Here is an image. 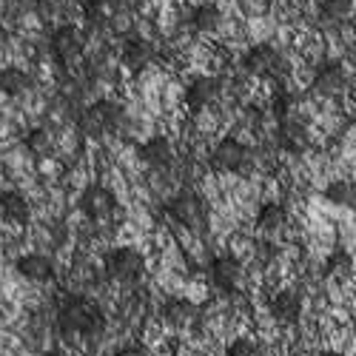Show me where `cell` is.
Instances as JSON below:
<instances>
[{"label": "cell", "instance_id": "8992f818", "mask_svg": "<svg viewBox=\"0 0 356 356\" xmlns=\"http://www.w3.org/2000/svg\"><path fill=\"white\" fill-rule=\"evenodd\" d=\"M51 54H54V60L66 66V63H74L77 57L83 54V46H86V38L80 29L74 26H60V29H54V35H51Z\"/></svg>", "mask_w": 356, "mask_h": 356}, {"label": "cell", "instance_id": "7c38bea8", "mask_svg": "<svg viewBox=\"0 0 356 356\" xmlns=\"http://www.w3.org/2000/svg\"><path fill=\"white\" fill-rule=\"evenodd\" d=\"M217 97H220V80H217V77H197V80H191L188 88H186V106H188L191 111L209 108Z\"/></svg>", "mask_w": 356, "mask_h": 356}, {"label": "cell", "instance_id": "e0dca14e", "mask_svg": "<svg viewBox=\"0 0 356 356\" xmlns=\"http://www.w3.org/2000/svg\"><path fill=\"white\" fill-rule=\"evenodd\" d=\"M0 214L15 225H26L29 217H32V209H29V202L20 191H3L0 194Z\"/></svg>", "mask_w": 356, "mask_h": 356}, {"label": "cell", "instance_id": "7a4b0ae2", "mask_svg": "<svg viewBox=\"0 0 356 356\" xmlns=\"http://www.w3.org/2000/svg\"><path fill=\"white\" fill-rule=\"evenodd\" d=\"M145 268V259L137 248L123 245V248H111L103 259V271L111 282H120V285H134L143 277Z\"/></svg>", "mask_w": 356, "mask_h": 356}, {"label": "cell", "instance_id": "603a6c76", "mask_svg": "<svg viewBox=\"0 0 356 356\" xmlns=\"http://www.w3.org/2000/svg\"><path fill=\"white\" fill-rule=\"evenodd\" d=\"M350 12H353V0H322L319 3V20L325 23H339L350 17Z\"/></svg>", "mask_w": 356, "mask_h": 356}, {"label": "cell", "instance_id": "9a60e30c", "mask_svg": "<svg viewBox=\"0 0 356 356\" xmlns=\"http://www.w3.org/2000/svg\"><path fill=\"white\" fill-rule=\"evenodd\" d=\"M140 160L152 168H168L174 160V148L165 137H152L140 145Z\"/></svg>", "mask_w": 356, "mask_h": 356}, {"label": "cell", "instance_id": "4dcf8cb0", "mask_svg": "<svg viewBox=\"0 0 356 356\" xmlns=\"http://www.w3.org/2000/svg\"><path fill=\"white\" fill-rule=\"evenodd\" d=\"M40 356H66V353H63V350H57V348H54V350H46V353H40Z\"/></svg>", "mask_w": 356, "mask_h": 356}, {"label": "cell", "instance_id": "4316f807", "mask_svg": "<svg viewBox=\"0 0 356 356\" xmlns=\"http://www.w3.org/2000/svg\"><path fill=\"white\" fill-rule=\"evenodd\" d=\"M291 106H293V97L280 88V92L274 95V100H271V108H274V114H277V120H280V123H282V120H288Z\"/></svg>", "mask_w": 356, "mask_h": 356}, {"label": "cell", "instance_id": "f1b7e54d", "mask_svg": "<svg viewBox=\"0 0 356 356\" xmlns=\"http://www.w3.org/2000/svg\"><path fill=\"white\" fill-rule=\"evenodd\" d=\"M20 6H26V9H38L40 6V0H17Z\"/></svg>", "mask_w": 356, "mask_h": 356}, {"label": "cell", "instance_id": "83f0119b", "mask_svg": "<svg viewBox=\"0 0 356 356\" xmlns=\"http://www.w3.org/2000/svg\"><path fill=\"white\" fill-rule=\"evenodd\" d=\"M114 356H148V350L143 348V345H126V348H120Z\"/></svg>", "mask_w": 356, "mask_h": 356}, {"label": "cell", "instance_id": "9c48e42d", "mask_svg": "<svg viewBox=\"0 0 356 356\" xmlns=\"http://www.w3.org/2000/svg\"><path fill=\"white\" fill-rule=\"evenodd\" d=\"M271 316L280 322V325H296L302 316V293L293 291V288H285V291H277L271 296Z\"/></svg>", "mask_w": 356, "mask_h": 356}, {"label": "cell", "instance_id": "7402d4cb", "mask_svg": "<svg viewBox=\"0 0 356 356\" xmlns=\"http://www.w3.org/2000/svg\"><path fill=\"white\" fill-rule=\"evenodd\" d=\"M322 197L328 202H334V205H345V209H353V202H356V191H353L350 180H331L328 186H325Z\"/></svg>", "mask_w": 356, "mask_h": 356}, {"label": "cell", "instance_id": "d6986e66", "mask_svg": "<svg viewBox=\"0 0 356 356\" xmlns=\"http://www.w3.org/2000/svg\"><path fill=\"white\" fill-rule=\"evenodd\" d=\"M29 86H32V77H29L23 69H17V66L0 69V92H3L6 97H20Z\"/></svg>", "mask_w": 356, "mask_h": 356}, {"label": "cell", "instance_id": "ba28073f", "mask_svg": "<svg viewBox=\"0 0 356 356\" xmlns=\"http://www.w3.org/2000/svg\"><path fill=\"white\" fill-rule=\"evenodd\" d=\"M243 66H245V72L259 74V77L277 74V69L282 66V54H280L271 43H257V46H251V49L245 51Z\"/></svg>", "mask_w": 356, "mask_h": 356}, {"label": "cell", "instance_id": "8fae6325", "mask_svg": "<svg viewBox=\"0 0 356 356\" xmlns=\"http://www.w3.org/2000/svg\"><path fill=\"white\" fill-rule=\"evenodd\" d=\"M311 88L319 95V97H337L342 88H345V69L339 60H328V63H322L314 74V83Z\"/></svg>", "mask_w": 356, "mask_h": 356}, {"label": "cell", "instance_id": "44dd1931", "mask_svg": "<svg viewBox=\"0 0 356 356\" xmlns=\"http://www.w3.org/2000/svg\"><path fill=\"white\" fill-rule=\"evenodd\" d=\"M220 20H222V12H220L217 3H200L191 12V26L197 29V32H202V35L214 32V29L220 26Z\"/></svg>", "mask_w": 356, "mask_h": 356}, {"label": "cell", "instance_id": "f546056e", "mask_svg": "<svg viewBox=\"0 0 356 356\" xmlns=\"http://www.w3.org/2000/svg\"><path fill=\"white\" fill-rule=\"evenodd\" d=\"M314 356H345V353H339V350H319V353H314Z\"/></svg>", "mask_w": 356, "mask_h": 356}, {"label": "cell", "instance_id": "5bb4252c", "mask_svg": "<svg viewBox=\"0 0 356 356\" xmlns=\"http://www.w3.org/2000/svg\"><path fill=\"white\" fill-rule=\"evenodd\" d=\"M17 274L29 282H49L54 277V262L46 254H23L17 259Z\"/></svg>", "mask_w": 356, "mask_h": 356}, {"label": "cell", "instance_id": "484cf974", "mask_svg": "<svg viewBox=\"0 0 356 356\" xmlns=\"http://www.w3.org/2000/svg\"><path fill=\"white\" fill-rule=\"evenodd\" d=\"M222 356H259V345L251 337H240V339H231L228 342V348H225Z\"/></svg>", "mask_w": 356, "mask_h": 356}, {"label": "cell", "instance_id": "ffe728a7", "mask_svg": "<svg viewBox=\"0 0 356 356\" xmlns=\"http://www.w3.org/2000/svg\"><path fill=\"white\" fill-rule=\"evenodd\" d=\"M285 222H288V211H285L282 202H265L262 209H259V214H257V225L262 231H268V234L282 231Z\"/></svg>", "mask_w": 356, "mask_h": 356}, {"label": "cell", "instance_id": "cb8c5ba5", "mask_svg": "<svg viewBox=\"0 0 356 356\" xmlns=\"http://www.w3.org/2000/svg\"><path fill=\"white\" fill-rule=\"evenodd\" d=\"M26 148L35 157H46L51 152V134L46 129H32V131L26 134Z\"/></svg>", "mask_w": 356, "mask_h": 356}, {"label": "cell", "instance_id": "3957f363", "mask_svg": "<svg viewBox=\"0 0 356 356\" xmlns=\"http://www.w3.org/2000/svg\"><path fill=\"white\" fill-rule=\"evenodd\" d=\"M123 123V106L114 100H97L95 106H88L80 117V126L88 134H103V131H114Z\"/></svg>", "mask_w": 356, "mask_h": 356}, {"label": "cell", "instance_id": "2e32d148", "mask_svg": "<svg viewBox=\"0 0 356 356\" xmlns=\"http://www.w3.org/2000/svg\"><path fill=\"white\" fill-rule=\"evenodd\" d=\"M194 316H197L194 302L183 300V296H171L163 305V322L171 325V328H186V325L194 322Z\"/></svg>", "mask_w": 356, "mask_h": 356}, {"label": "cell", "instance_id": "ac0fdd59", "mask_svg": "<svg viewBox=\"0 0 356 356\" xmlns=\"http://www.w3.org/2000/svg\"><path fill=\"white\" fill-rule=\"evenodd\" d=\"M277 143L285 152H302L308 145V131H305V126L293 123V120H282L280 131H277Z\"/></svg>", "mask_w": 356, "mask_h": 356}, {"label": "cell", "instance_id": "30bf717a", "mask_svg": "<svg viewBox=\"0 0 356 356\" xmlns=\"http://www.w3.org/2000/svg\"><path fill=\"white\" fill-rule=\"evenodd\" d=\"M209 277H211V285L231 293L236 291V285L243 282V265L236 257H217L211 262V268H209Z\"/></svg>", "mask_w": 356, "mask_h": 356}, {"label": "cell", "instance_id": "5b68a950", "mask_svg": "<svg viewBox=\"0 0 356 356\" xmlns=\"http://www.w3.org/2000/svg\"><path fill=\"white\" fill-rule=\"evenodd\" d=\"M251 160V152L245 148V143H240L236 137H225L217 143V148L211 152V168L214 171H225V174H234V171H243Z\"/></svg>", "mask_w": 356, "mask_h": 356}, {"label": "cell", "instance_id": "277c9868", "mask_svg": "<svg viewBox=\"0 0 356 356\" xmlns=\"http://www.w3.org/2000/svg\"><path fill=\"white\" fill-rule=\"evenodd\" d=\"M168 217H171L177 225L200 228V225L205 222V202H202V197H197L194 191L183 188V191H177V194L168 200Z\"/></svg>", "mask_w": 356, "mask_h": 356}, {"label": "cell", "instance_id": "4fadbf2b", "mask_svg": "<svg viewBox=\"0 0 356 356\" xmlns=\"http://www.w3.org/2000/svg\"><path fill=\"white\" fill-rule=\"evenodd\" d=\"M120 60H123V66H129V69H145L148 63L154 60V46L148 43L145 38H140V35H131V38H126L123 40V49H120Z\"/></svg>", "mask_w": 356, "mask_h": 356}, {"label": "cell", "instance_id": "52a82bcc", "mask_svg": "<svg viewBox=\"0 0 356 356\" xmlns=\"http://www.w3.org/2000/svg\"><path fill=\"white\" fill-rule=\"evenodd\" d=\"M114 205H117L114 194H111L108 188H103V186H88V188L80 194V211H83L88 220H92V222L108 220V217L114 214Z\"/></svg>", "mask_w": 356, "mask_h": 356}, {"label": "cell", "instance_id": "6da1fadb", "mask_svg": "<svg viewBox=\"0 0 356 356\" xmlns=\"http://www.w3.org/2000/svg\"><path fill=\"white\" fill-rule=\"evenodd\" d=\"M57 331L66 339L83 337V339L97 342L106 331V314L97 302L86 300V296H72L57 311Z\"/></svg>", "mask_w": 356, "mask_h": 356}, {"label": "cell", "instance_id": "d4e9b609", "mask_svg": "<svg viewBox=\"0 0 356 356\" xmlns=\"http://www.w3.org/2000/svg\"><path fill=\"white\" fill-rule=\"evenodd\" d=\"M353 271V257L348 251H334L325 262V274H350Z\"/></svg>", "mask_w": 356, "mask_h": 356}]
</instances>
